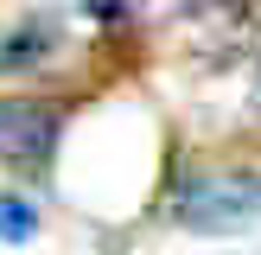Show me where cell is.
<instances>
[{
	"label": "cell",
	"mask_w": 261,
	"mask_h": 255,
	"mask_svg": "<svg viewBox=\"0 0 261 255\" xmlns=\"http://www.w3.org/2000/svg\"><path fill=\"white\" fill-rule=\"evenodd\" d=\"M38 51H45V32H32V38L19 32V38H13L7 51H0V64H7V70H13V64H19V58H38Z\"/></svg>",
	"instance_id": "obj_4"
},
{
	"label": "cell",
	"mask_w": 261,
	"mask_h": 255,
	"mask_svg": "<svg viewBox=\"0 0 261 255\" xmlns=\"http://www.w3.org/2000/svg\"><path fill=\"white\" fill-rule=\"evenodd\" d=\"M38 236V211L13 191H0V242H32Z\"/></svg>",
	"instance_id": "obj_3"
},
{
	"label": "cell",
	"mask_w": 261,
	"mask_h": 255,
	"mask_svg": "<svg viewBox=\"0 0 261 255\" xmlns=\"http://www.w3.org/2000/svg\"><path fill=\"white\" fill-rule=\"evenodd\" d=\"M64 109L38 96H0V160L7 166H45L58 153Z\"/></svg>",
	"instance_id": "obj_2"
},
{
	"label": "cell",
	"mask_w": 261,
	"mask_h": 255,
	"mask_svg": "<svg viewBox=\"0 0 261 255\" xmlns=\"http://www.w3.org/2000/svg\"><path fill=\"white\" fill-rule=\"evenodd\" d=\"M172 223L198 236H242L261 223V178L255 172H191L172 185Z\"/></svg>",
	"instance_id": "obj_1"
}]
</instances>
